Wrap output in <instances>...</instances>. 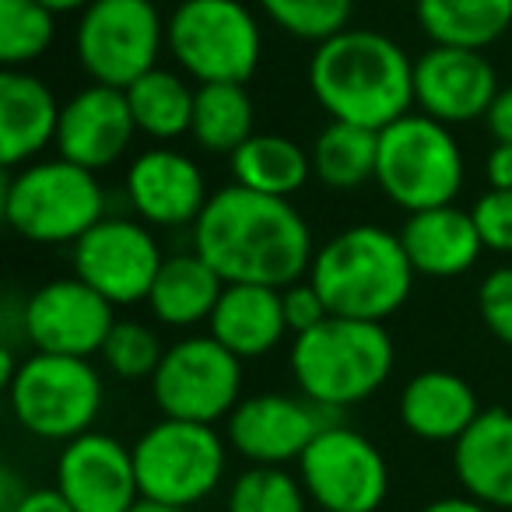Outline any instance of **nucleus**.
Returning a JSON list of instances; mask_svg holds the SVG:
<instances>
[{"instance_id":"nucleus-1","label":"nucleus","mask_w":512,"mask_h":512,"mask_svg":"<svg viewBox=\"0 0 512 512\" xmlns=\"http://www.w3.org/2000/svg\"><path fill=\"white\" fill-rule=\"evenodd\" d=\"M193 249L225 278V285L288 288L309 278L313 235L292 200L267 197L232 183L211 193L193 225Z\"/></svg>"},{"instance_id":"nucleus-2","label":"nucleus","mask_w":512,"mask_h":512,"mask_svg":"<svg viewBox=\"0 0 512 512\" xmlns=\"http://www.w3.org/2000/svg\"><path fill=\"white\" fill-rule=\"evenodd\" d=\"M309 88L330 120L386 130L414 106V60L376 29H344L309 60Z\"/></svg>"},{"instance_id":"nucleus-3","label":"nucleus","mask_w":512,"mask_h":512,"mask_svg":"<svg viewBox=\"0 0 512 512\" xmlns=\"http://www.w3.org/2000/svg\"><path fill=\"white\" fill-rule=\"evenodd\" d=\"M414 267L400 235L379 225H351L316 249L309 281L327 299L330 316L386 323L407 302Z\"/></svg>"},{"instance_id":"nucleus-4","label":"nucleus","mask_w":512,"mask_h":512,"mask_svg":"<svg viewBox=\"0 0 512 512\" xmlns=\"http://www.w3.org/2000/svg\"><path fill=\"white\" fill-rule=\"evenodd\" d=\"M393 372V341L383 323L330 316L292 341V376L306 400L344 411L369 400Z\"/></svg>"},{"instance_id":"nucleus-5","label":"nucleus","mask_w":512,"mask_h":512,"mask_svg":"<svg viewBox=\"0 0 512 512\" xmlns=\"http://www.w3.org/2000/svg\"><path fill=\"white\" fill-rule=\"evenodd\" d=\"M4 218L11 232L39 246L78 242L106 218V190L99 172L81 169L67 158L29 162L8 172Z\"/></svg>"},{"instance_id":"nucleus-6","label":"nucleus","mask_w":512,"mask_h":512,"mask_svg":"<svg viewBox=\"0 0 512 512\" xmlns=\"http://www.w3.org/2000/svg\"><path fill=\"white\" fill-rule=\"evenodd\" d=\"M165 46L197 85H246L260 67L264 32L242 0H179Z\"/></svg>"},{"instance_id":"nucleus-7","label":"nucleus","mask_w":512,"mask_h":512,"mask_svg":"<svg viewBox=\"0 0 512 512\" xmlns=\"http://www.w3.org/2000/svg\"><path fill=\"white\" fill-rule=\"evenodd\" d=\"M4 386L18 425L46 442H71L92 432L102 411V376L88 358L32 351Z\"/></svg>"},{"instance_id":"nucleus-8","label":"nucleus","mask_w":512,"mask_h":512,"mask_svg":"<svg viewBox=\"0 0 512 512\" xmlns=\"http://www.w3.org/2000/svg\"><path fill=\"white\" fill-rule=\"evenodd\" d=\"M376 183L407 214L453 204L463 190V151L453 127L407 113L379 130Z\"/></svg>"},{"instance_id":"nucleus-9","label":"nucleus","mask_w":512,"mask_h":512,"mask_svg":"<svg viewBox=\"0 0 512 512\" xmlns=\"http://www.w3.org/2000/svg\"><path fill=\"white\" fill-rule=\"evenodd\" d=\"M141 498L172 509H193L225 477V439L214 425L162 418L134 442Z\"/></svg>"},{"instance_id":"nucleus-10","label":"nucleus","mask_w":512,"mask_h":512,"mask_svg":"<svg viewBox=\"0 0 512 512\" xmlns=\"http://www.w3.org/2000/svg\"><path fill=\"white\" fill-rule=\"evenodd\" d=\"M165 22L155 0H92L74 29V57L92 85L123 88L158 67Z\"/></svg>"},{"instance_id":"nucleus-11","label":"nucleus","mask_w":512,"mask_h":512,"mask_svg":"<svg viewBox=\"0 0 512 512\" xmlns=\"http://www.w3.org/2000/svg\"><path fill=\"white\" fill-rule=\"evenodd\" d=\"M162 418L218 425L242 400V358L232 355L211 334L183 337L169 344L158 372L151 376Z\"/></svg>"},{"instance_id":"nucleus-12","label":"nucleus","mask_w":512,"mask_h":512,"mask_svg":"<svg viewBox=\"0 0 512 512\" xmlns=\"http://www.w3.org/2000/svg\"><path fill=\"white\" fill-rule=\"evenodd\" d=\"M299 477L320 512H376L390 495V467L376 442L334 421L299 456Z\"/></svg>"},{"instance_id":"nucleus-13","label":"nucleus","mask_w":512,"mask_h":512,"mask_svg":"<svg viewBox=\"0 0 512 512\" xmlns=\"http://www.w3.org/2000/svg\"><path fill=\"white\" fill-rule=\"evenodd\" d=\"M165 256L144 221L102 218L74 242V278L106 295L113 306L148 302Z\"/></svg>"},{"instance_id":"nucleus-14","label":"nucleus","mask_w":512,"mask_h":512,"mask_svg":"<svg viewBox=\"0 0 512 512\" xmlns=\"http://www.w3.org/2000/svg\"><path fill=\"white\" fill-rule=\"evenodd\" d=\"M113 309L116 306L106 295H99L81 278L46 281L25 299L22 337L32 344V351L71 358L102 355V344L116 327Z\"/></svg>"},{"instance_id":"nucleus-15","label":"nucleus","mask_w":512,"mask_h":512,"mask_svg":"<svg viewBox=\"0 0 512 512\" xmlns=\"http://www.w3.org/2000/svg\"><path fill=\"white\" fill-rule=\"evenodd\" d=\"M330 425V411L306 397L285 393H256L242 397L239 407L228 414L225 439L242 460L256 467H285L299 463L309 442Z\"/></svg>"},{"instance_id":"nucleus-16","label":"nucleus","mask_w":512,"mask_h":512,"mask_svg":"<svg viewBox=\"0 0 512 512\" xmlns=\"http://www.w3.org/2000/svg\"><path fill=\"white\" fill-rule=\"evenodd\" d=\"M498 92V74L484 50L432 43V50L414 60V106L446 127L488 116Z\"/></svg>"},{"instance_id":"nucleus-17","label":"nucleus","mask_w":512,"mask_h":512,"mask_svg":"<svg viewBox=\"0 0 512 512\" xmlns=\"http://www.w3.org/2000/svg\"><path fill=\"white\" fill-rule=\"evenodd\" d=\"M57 488L74 512H130L141 502L134 449L106 432H85L64 442Z\"/></svg>"},{"instance_id":"nucleus-18","label":"nucleus","mask_w":512,"mask_h":512,"mask_svg":"<svg viewBox=\"0 0 512 512\" xmlns=\"http://www.w3.org/2000/svg\"><path fill=\"white\" fill-rule=\"evenodd\" d=\"M137 137V123L123 88L88 85L64 102L57 130L60 158L81 169L102 172L127 155Z\"/></svg>"},{"instance_id":"nucleus-19","label":"nucleus","mask_w":512,"mask_h":512,"mask_svg":"<svg viewBox=\"0 0 512 512\" xmlns=\"http://www.w3.org/2000/svg\"><path fill=\"white\" fill-rule=\"evenodd\" d=\"M123 190H127V200L137 218L155 228L197 225L200 211L211 200L197 162L172 148L141 151L130 162Z\"/></svg>"},{"instance_id":"nucleus-20","label":"nucleus","mask_w":512,"mask_h":512,"mask_svg":"<svg viewBox=\"0 0 512 512\" xmlns=\"http://www.w3.org/2000/svg\"><path fill=\"white\" fill-rule=\"evenodd\" d=\"M60 113L53 88L32 71H0V162L22 169L39 151L57 144Z\"/></svg>"},{"instance_id":"nucleus-21","label":"nucleus","mask_w":512,"mask_h":512,"mask_svg":"<svg viewBox=\"0 0 512 512\" xmlns=\"http://www.w3.org/2000/svg\"><path fill=\"white\" fill-rule=\"evenodd\" d=\"M453 470L463 495L488 509H512V411L491 407L453 442Z\"/></svg>"},{"instance_id":"nucleus-22","label":"nucleus","mask_w":512,"mask_h":512,"mask_svg":"<svg viewBox=\"0 0 512 512\" xmlns=\"http://www.w3.org/2000/svg\"><path fill=\"white\" fill-rule=\"evenodd\" d=\"M397 235L404 242L411 267L425 278H460L484 253L474 214L460 211L456 204L407 214L404 228Z\"/></svg>"},{"instance_id":"nucleus-23","label":"nucleus","mask_w":512,"mask_h":512,"mask_svg":"<svg viewBox=\"0 0 512 512\" xmlns=\"http://www.w3.org/2000/svg\"><path fill=\"white\" fill-rule=\"evenodd\" d=\"M207 334L225 344L239 358H264L281 344V337L292 334L285 320L281 288L271 285H225Z\"/></svg>"},{"instance_id":"nucleus-24","label":"nucleus","mask_w":512,"mask_h":512,"mask_svg":"<svg viewBox=\"0 0 512 512\" xmlns=\"http://www.w3.org/2000/svg\"><path fill=\"white\" fill-rule=\"evenodd\" d=\"M474 386L446 369H425L400 390V421L425 442H456L477 421Z\"/></svg>"},{"instance_id":"nucleus-25","label":"nucleus","mask_w":512,"mask_h":512,"mask_svg":"<svg viewBox=\"0 0 512 512\" xmlns=\"http://www.w3.org/2000/svg\"><path fill=\"white\" fill-rule=\"evenodd\" d=\"M221 292H225V278L193 249V253L165 256L162 271L151 285L148 309L165 327L186 330L211 320Z\"/></svg>"},{"instance_id":"nucleus-26","label":"nucleus","mask_w":512,"mask_h":512,"mask_svg":"<svg viewBox=\"0 0 512 512\" xmlns=\"http://www.w3.org/2000/svg\"><path fill=\"white\" fill-rule=\"evenodd\" d=\"M414 15L435 46L488 50L512 29V0H418Z\"/></svg>"},{"instance_id":"nucleus-27","label":"nucleus","mask_w":512,"mask_h":512,"mask_svg":"<svg viewBox=\"0 0 512 512\" xmlns=\"http://www.w3.org/2000/svg\"><path fill=\"white\" fill-rule=\"evenodd\" d=\"M313 172V155L302 144L281 134H253L232 155V176L239 186L267 197H292L306 186Z\"/></svg>"},{"instance_id":"nucleus-28","label":"nucleus","mask_w":512,"mask_h":512,"mask_svg":"<svg viewBox=\"0 0 512 512\" xmlns=\"http://www.w3.org/2000/svg\"><path fill=\"white\" fill-rule=\"evenodd\" d=\"M130 113H134L137 134L151 137V141H176V137L190 134L193 127V102H197V88L186 85V78L172 71H148L127 88Z\"/></svg>"},{"instance_id":"nucleus-29","label":"nucleus","mask_w":512,"mask_h":512,"mask_svg":"<svg viewBox=\"0 0 512 512\" xmlns=\"http://www.w3.org/2000/svg\"><path fill=\"white\" fill-rule=\"evenodd\" d=\"M256 134V109L246 85H197L190 137L211 155L232 158Z\"/></svg>"},{"instance_id":"nucleus-30","label":"nucleus","mask_w":512,"mask_h":512,"mask_svg":"<svg viewBox=\"0 0 512 512\" xmlns=\"http://www.w3.org/2000/svg\"><path fill=\"white\" fill-rule=\"evenodd\" d=\"M376 158V130L330 120L313 144V176L330 190H355V186L376 179Z\"/></svg>"},{"instance_id":"nucleus-31","label":"nucleus","mask_w":512,"mask_h":512,"mask_svg":"<svg viewBox=\"0 0 512 512\" xmlns=\"http://www.w3.org/2000/svg\"><path fill=\"white\" fill-rule=\"evenodd\" d=\"M57 36V11L43 0H0V64L29 71Z\"/></svg>"},{"instance_id":"nucleus-32","label":"nucleus","mask_w":512,"mask_h":512,"mask_svg":"<svg viewBox=\"0 0 512 512\" xmlns=\"http://www.w3.org/2000/svg\"><path fill=\"white\" fill-rule=\"evenodd\" d=\"M302 477L285 467H249L228 488V512H309Z\"/></svg>"},{"instance_id":"nucleus-33","label":"nucleus","mask_w":512,"mask_h":512,"mask_svg":"<svg viewBox=\"0 0 512 512\" xmlns=\"http://www.w3.org/2000/svg\"><path fill=\"white\" fill-rule=\"evenodd\" d=\"M264 15L302 43H316L348 29V18L355 0H256Z\"/></svg>"},{"instance_id":"nucleus-34","label":"nucleus","mask_w":512,"mask_h":512,"mask_svg":"<svg viewBox=\"0 0 512 512\" xmlns=\"http://www.w3.org/2000/svg\"><path fill=\"white\" fill-rule=\"evenodd\" d=\"M165 358L162 337L137 320H116L113 334L102 344V362L120 379H151Z\"/></svg>"},{"instance_id":"nucleus-35","label":"nucleus","mask_w":512,"mask_h":512,"mask_svg":"<svg viewBox=\"0 0 512 512\" xmlns=\"http://www.w3.org/2000/svg\"><path fill=\"white\" fill-rule=\"evenodd\" d=\"M477 309L491 337L512 348V267H498L477 288Z\"/></svg>"},{"instance_id":"nucleus-36","label":"nucleus","mask_w":512,"mask_h":512,"mask_svg":"<svg viewBox=\"0 0 512 512\" xmlns=\"http://www.w3.org/2000/svg\"><path fill=\"white\" fill-rule=\"evenodd\" d=\"M484 249L512 253V190H488L470 207Z\"/></svg>"},{"instance_id":"nucleus-37","label":"nucleus","mask_w":512,"mask_h":512,"mask_svg":"<svg viewBox=\"0 0 512 512\" xmlns=\"http://www.w3.org/2000/svg\"><path fill=\"white\" fill-rule=\"evenodd\" d=\"M281 302H285L288 330H292L295 337L306 334V330H313V327H320L323 320H330L327 299H323L320 288H316L309 278H302V281H295V285L281 288Z\"/></svg>"},{"instance_id":"nucleus-38","label":"nucleus","mask_w":512,"mask_h":512,"mask_svg":"<svg viewBox=\"0 0 512 512\" xmlns=\"http://www.w3.org/2000/svg\"><path fill=\"white\" fill-rule=\"evenodd\" d=\"M484 120H488V130L498 144H512V85L498 92V99L491 102Z\"/></svg>"},{"instance_id":"nucleus-39","label":"nucleus","mask_w":512,"mask_h":512,"mask_svg":"<svg viewBox=\"0 0 512 512\" xmlns=\"http://www.w3.org/2000/svg\"><path fill=\"white\" fill-rule=\"evenodd\" d=\"M484 176H488L491 190H512V144L495 141L488 162H484Z\"/></svg>"},{"instance_id":"nucleus-40","label":"nucleus","mask_w":512,"mask_h":512,"mask_svg":"<svg viewBox=\"0 0 512 512\" xmlns=\"http://www.w3.org/2000/svg\"><path fill=\"white\" fill-rule=\"evenodd\" d=\"M15 512H74L71 502L60 495V488H29V495L18 502Z\"/></svg>"},{"instance_id":"nucleus-41","label":"nucleus","mask_w":512,"mask_h":512,"mask_svg":"<svg viewBox=\"0 0 512 512\" xmlns=\"http://www.w3.org/2000/svg\"><path fill=\"white\" fill-rule=\"evenodd\" d=\"M25 495H29V488L22 484V477L11 467L0 470V512H15Z\"/></svg>"},{"instance_id":"nucleus-42","label":"nucleus","mask_w":512,"mask_h":512,"mask_svg":"<svg viewBox=\"0 0 512 512\" xmlns=\"http://www.w3.org/2000/svg\"><path fill=\"white\" fill-rule=\"evenodd\" d=\"M421 512H495V509H488V505L477 502V498H470V495H449V498L428 502Z\"/></svg>"},{"instance_id":"nucleus-43","label":"nucleus","mask_w":512,"mask_h":512,"mask_svg":"<svg viewBox=\"0 0 512 512\" xmlns=\"http://www.w3.org/2000/svg\"><path fill=\"white\" fill-rule=\"evenodd\" d=\"M43 4L57 15H71V11H85L92 0H43Z\"/></svg>"},{"instance_id":"nucleus-44","label":"nucleus","mask_w":512,"mask_h":512,"mask_svg":"<svg viewBox=\"0 0 512 512\" xmlns=\"http://www.w3.org/2000/svg\"><path fill=\"white\" fill-rule=\"evenodd\" d=\"M130 512H190V509H172V505H158V502H148V498H141V502H137Z\"/></svg>"},{"instance_id":"nucleus-45","label":"nucleus","mask_w":512,"mask_h":512,"mask_svg":"<svg viewBox=\"0 0 512 512\" xmlns=\"http://www.w3.org/2000/svg\"><path fill=\"white\" fill-rule=\"evenodd\" d=\"M397 4H418V0H397Z\"/></svg>"},{"instance_id":"nucleus-46","label":"nucleus","mask_w":512,"mask_h":512,"mask_svg":"<svg viewBox=\"0 0 512 512\" xmlns=\"http://www.w3.org/2000/svg\"><path fill=\"white\" fill-rule=\"evenodd\" d=\"M155 4H165V0H155Z\"/></svg>"},{"instance_id":"nucleus-47","label":"nucleus","mask_w":512,"mask_h":512,"mask_svg":"<svg viewBox=\"0 0 512 512\" xmlns=\"http://www.w3.org/2000/svg\"><path fill=\"white\" fill-rule=\"evenodd\" d=\"M316 512H320V509H316Z\"/></svg>"},{"instance_id":"nucleus-48","label":"nucleus","mask_w":512,"mask_h":512,"mask_svg":"<svg viewBox=\"0 0 512 512\" xmlns=\"http://www.w3.org/2000/svg\"><path fill=\"white\" fill-rule=\"evenodd\" d=\"M509 512H512V509H509Z\"/></svg>"}]
</instances>
